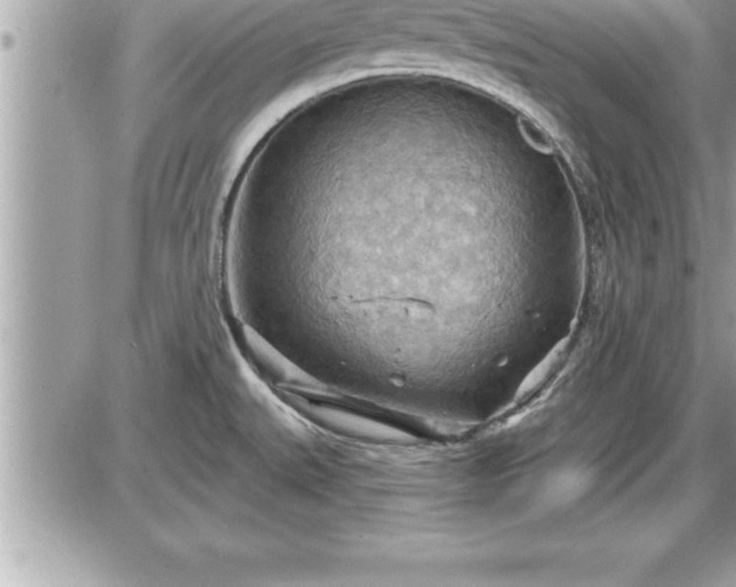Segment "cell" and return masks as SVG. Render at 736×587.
I'll use <instances>...</instances> for the list:
<instances>
[{
  "label": "cell",
  "instance_id": "1",
  "mask_svg": "<svg viewBox=\"0 0 736 587\" xmlns=\"http://www.w3.org/2000/svg\"><path fill=\"white\" fill-rule=\"evenodd\" d=\"M560 345L558 348H555L549 355H548L545 360L540 363V366L533 372V373L528 377L527 380L524 381L523 384L521 386L520 391H519V395H524V394L529 393L531 389L536 387L537 384H540V381L543 380L544 377H547L551 370H553V365L556 363L557 359L560 358Z\"/></svg>",
  "mask_w": 736,
  "mask_h": 587
}]
</instances>
